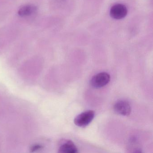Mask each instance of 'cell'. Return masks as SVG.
Returning a JSON list of instances; mask_svg holds the SVG:
<instances>
[{"label":"cell","mask_w":153,"mask_h":153,"mask_svg":"<svg viewBox=\"0 0 153 153\" xmlns=\"http://www.w3.org/2000/svg\"><path fill=\"white\" fill-rule=\"evenodd\" d=\"M95 113L93 111H87L78 115L74 120V123L79 127H86L93 120Z\"/></svg>","instance_id":"obj_1"},{"label":"cell","mask_w":153,"mask_h":153,"mask_svg":"<svg viewBox=\"0 0 153 153\" xmlns=\"http://www.w3.org/2000/svg\"><path fill=\"white\" fill-rule=\"evenodd\" d=\"M110 75L106 72H101L95 75L90 80V85L94 88H100L106 85L110 82Z\"/></svg>","instance_id":"obj_2"},{"label":"cell","mask_w":153,"mask_h":153,"mask_svg":"<svg viewBox=\"0 0 153 153\" xmlns=\"http://www.w3.org/2000/svg\"><path fill=\"white\" fill-rule=\"evenodd\" d=\"M114 110L116 113L123 116H128L131 112V107L129 103L123 100L116 102L114 105Z\"/></svg>","instance_id":"obj_3"},{"label":"cell","mask_w":153,"mask_h":153,"mask_svg":"<svg viewBox=\"0 0 153 153\" xmlns=\"http://www.w3.org/2000/svg\"><path fill=\"white\" fill-rule=\"evenodd\" d=\"M128 10L124 5L117 4L112 7L110 10V15L112 18L121 19L124 18L127 15Z\"/></svg>","instance_id":"obj_4"},{"label":"cell","mask_w":153,"mask_h":153,"mask_svg":"<svg viewBox=\"0 0 153 153\" xmlns=\"http://www.w3.org/2000/svg\"><path fill=\"white\" fill-rule=\"evenodd\" d=\"M59 153H77L78 152L77 148L71 140H69L61 146L59 148Z\"/></svg>","instance_id":"obj_5"},{"label":"cell","mask_w":153,"mask_h":153,"mask_svg":"<svg viewBox=\"0 0 153 153\" xmlns=\"http://www.w3.org/2000/svg\"><path fill=\"white\" fill-rule=\"evenodd\" d=\"M36 10L35 6L30 4L24 5L19 10L18 15L22 17L28 16L34 13Z\"/></svg>","instance_id":"obj_6"},{"label":"cell","mask_w":153,"mask_h":153,"mask_svg":"<svg viewBox=\"0 0 153 153\" xmlns=\"http://www.w3.org/2000/svg\"><path fill=\"white\" fill-rule=\"evenodd\" d=\"M43 146L40 145H35L31 147V152H35V151H39L42 149Z\"/></svg>","instance_id":"obj_7"}]
</instances>
